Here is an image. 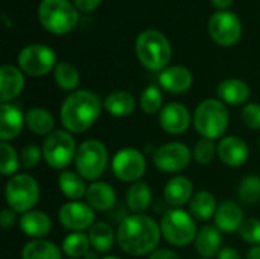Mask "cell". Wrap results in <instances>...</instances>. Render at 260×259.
<instances>
[{
    "instance_id": "1",
    "label": "cell",
    "mask_w": 260,
    "mask_h": 259,
    "mask_svg": "<svg viewBox=\"0 0 260 259\" xmlns=\"http://www.w3.org/2000/svg\"><path fill=\"white\" fill-rule=\"evenodd\" d=\"M161 229L157 221L143 214L128 215L117 229L119 247L133 256H143L157 250Z\"/></svg>"
},
{
    "instance_id": "2",
    "label": "cell",
    "mask_w": 260,
    "mask_h": 259,
    "mask_svg": "<svg viewBox=\"0 0 260 259\" xmlns=\"http://www.w3.org/2000/svg\"><path fill=\"white\" fill-rule=\"evenodd\" d=\"M101 110L102 102L96 93L90 90H76L70 93L61 105V124L69 133H84L96 124Z\"/></svg>"
},
{
    "instance_id": "3",
    "label": "cell",
    "mask_w": 260,
    "mask_h": 259,
    "mask_svg": "<svg viewBox=\"0 0 260 259\" xmlns=\"http://www.w3.org/2000/svg\"><path fill=\"white\" fill-rule=\"evenodd\" d=\"M230 114L221 99H204L195 110L193 125L204 139H219L229 128Z\"/></svg>"
},
{
    "instance_id": "4",
    "label": "cell",
    "mask_w": 260,
    "mask_h": 259,
    "mask_svg": "<svg viewBox=\"0 0 260 259\" xmlns=\"http://www.w3.org/2000/svg\"><path fill=\"white\" fill-rule=\"evenodd\" d=\"M136 52L140 63L151 70L163 69L172 56L169 40L157 29L140 32L136 41Z\"/></svg>"
},
{
    "instance_id": "5",
    "label": "cell",
    "mask_w": 260,
    "mask_h": 259,
    "mask_svg": "<svg viewBox=\"0 0 260 259\" xmlns=\"http://www.w3.org/2000/svg\"><path fill=\"white\" fill-rule=\"evenodd\" d=\"M160 229L165 240L177 247L189 246L198 235L193 217L183 209L166 211L161 217Z\"/></svg>"
},
{
    "instance_id": "6",
    "label": "cell",
    "mask_w": 260,
    "mask_h": 259,
    "mask_svg": "<svg viewBox=\"0 0 260 259\" xmlns=\"http://www.w3.org/2000/svg\"><path fill=\"white\" fill-rule=\"evenodd\" d=\"M38 17L53 34H67L78 23V9L69 0H41Z\"/></svg>"
},
{
    "instance_id": "7",
    "label": "cell",
    "mask_w": 260,
    "mask_h": 259,
    "mask_svg": "<svg viewBox=\"0 0 260 259\" xmlns=\"http://www.w3.org/2000/svg\"><path fill=\"white\" fill-rule=\"evenodd\" d=\"M108 165V153L105 145L98 139H88L78 147L75 166L76 172L84 180H96L99 179Z\"/></svg>"
},
{
    "instance_id": "8",
    "label": "cell",
    "mask_w": 260,
    "mask_h": 259,
    "mask_svg": "<svg viewBox=\"0 0 260 259\" xmlns=\"http://www.w3.org/2000/svg\"><path fill=\"white\" fill-rule=\"evenodd\" d=\"M5 195L8 206L14 212L26 214L40 200V185L29 174H15L6 183Z\"/></svg>"
},
{
    "instance_id": "9",
    "label": "cell",
    "mask_w": 260,
    "mask_h": 259,
    "mask_svg": "<svg viewBox=\"0 0 260 259\" xmlns=\"http://www.w3.org/2000/svg\"><path fill=\"white\" fill-rule=\"evenodd\" d=\"M76 142L72 133L64 130L52 131L43 143V157L44 162L53 169H64L76 157Z\"/></svg>"
},
{
    "instance_id": "10",
    "label": "cell",
    "mask_w": 260,
    "mask_h": 259,
    "mask_svg": "<svg viewBox=\"0 0 260 259\" xmlns=\"http://www.w3.org/2000/svg\"><path fill=\"white\" fill-rule=\"evenodd\" d=\"M55 52L44 44H29L21 49L18 55V66L21 72L30 76H43L55 66Z\"/></svg>"
},
{
    "instance_id": "11",
    "label": "cell",
    "mask_w": 260,
    "mask_h": 259,
    "mask_svg": "<svg viewBox=\"0 0 260 259\" xmlns=\"http://www.w3.org/2000/svg\"><path fill=\"white\" fill-rule=\"evenodd\" d=\"M114 176L126 183H136L146 171L145 156L136 148H123L117 151L111 160Z\"/></svg>"
},
{
    "instance_id": "12",
    "label": "cell",
    "mask_w": 260,
    "mask_h": 259,
    "mask_svg": "<svg viewBox=\"0 0 260 259\" xmlns=\"http://www.w3.org/2000/svg\"><path fill=\"white\" fill-rule=\"evenodd\" d=\"M209 31L212 38L221 46H233L242 34V23L235 12L218 11L210 17Z\"/></svg>"
},
{
    "instance_id": "13",
    "label": "cell",
    "mask_w": 260,
    "mask_h": 259,
    "mask_svg": "<svg viewBox=\"0 0 260 259\" xmlns=\"http://www.w3.org/2000/svg\"><path fill=\"white\" fill-rule=\"evenodd\" d=\"M192 153L181 142H169L161 145L154 153V165L163 172H180L190 163Z\"/></svg>"
},
{
    "instance_id": "14",
    "label": "cell",
    "mask_w": 260,
    "mask_h": 259,
    "mask_svg": "<svg viewBox=\"0 0 260 259\" xmlns=\"http://www.w3.org/2000/svg\"><path fill=\"white\" fill-rule=\"evenodd\" d=\"M58 220L66 229L72 232H82L94 224V209L81 202H70L61 206Z\"/></svg>"
},
{
    "instance_id": "15",
    "label": "cell",
    "mask_w": 260,
    "mask_h": 259,
    "mask_svg": "<svg viewBox=\"0 0 260 259\" xmlns=\"http://www.w3.org/2000/svg\"><path fill=\"white\" fill-rule=\"evenodd\" d=\"M158 122L166 133L181 134L190 125V113L186 105L180 102H171L160 110Z\"/></svg>"
},
{
    "instance_id": "16",
    "label": "cell",
    "mask_w": 260,
    "mask_h": 259,
    "mask_svg": "<svg viewBox=\"0 0 260 259\" xmlns=\"http://www.w3.org/2000/svg\"><path fill=\"white\" fill-rule=\"evenodd\" d=\"M218 156L222 163L232 168H238L247 163L250 150L244 139L238 136H225L218 145Z\"/></svg>"
},
{
    "instance_id": "17",
    "label": "cell",
    "mask_w": 260,
    "mask_h": 259,
    "mask_svg": "<svg viewBox=\"0 0 260 259\" xmlns=\"http://www.w3.org/2000/svg\"><path fill=\"white\" fill-rule=\"evenodd\" d=\"M26 118L20 111L18 107L12 104L0 105V139L2 142L14 140L23 130Z\"/></svg>"
},
{
    "instance_id": "18",
    "label": "cell",
    "mask_w": 260,
    "mask_h": 259,
    "mask_svg": "<svg viewBox=\"0 0 260 259\" xmlns=\"http://www.w3.org/2000/svg\"><path fill=\"white\" fill-rule=\"evenodd\" d=\"M193 76L187 67L172 66L160 72L158 82L160 85L171 93H183L190 89Z\"/></svg>"
},
{
    "instance_id": "19",
    "label": "cell",
    "mask_w": 260,
    "mask_h": 259,
    "mask_svg": "<svg viewBox=\"0 0 260 259\" xmlns=\"http://www.w3.org/2000/svg\"><path fill=\"white\" fill-rule=\"evenodd\" d=\"M24 87V76L21 69L5 64L0 69V99L2 104L14 99L21 93Z\"/></svg>"
},
{
    "instance_id": "20",
    "label": "cell",
    "mask_w": 260,
    "mask_h": 259,
    "mask_svg": "<svg viewBox=\"0 0 260 259\" xmlns=\"http://www.w3.org/2000/svg\"><path fill=\"white\" fill-rule=\"evenodd\" d=\"M244 223V211L236 202H224L218 206L215 214V226L221 232H236Z\"/></svg>"
},
{
    "instance_id": "21",
    "label": "cell",
    "mask_w": 260,
    "mask_h": 259,
    "mask_svg": "<svg viewBox=\"0 0 260 259\" xmlns=\"http://www.w3.org/2000/svg\"><path fill=\"white\" fill-rule=\"evenodd\" d=\"M87 205L98 212L111 211L116 205V191L105 182H94L87 188Z\"/></svg>"
},
{
    "instance_id": "22",
    "label": "cell",
    "mask_w": 260,
    "mask_h": 259,
    "mask_svg": "<svg viewBox=\"0 0 260 259\" xmlns=\"http://www.w3.org/2000/svg\"><path fill=\"white\" fill-rule=\"evenodd\" d=\"M18 224H20L21 232H24V235L35 238V240H43L52 229L50 217L37 209H32L23 214Z\"/></svg>"
},
{
    "instance_id": "23",
    "label": "cell",
    "mask_w": 260,
    "mask_h": 259,
    "mask_svg": "<svg viewBox=\"0 0 260 259\" xmlns=\"http://www.w3.org/2000/svg\"><path fill=\"white\" fill-rule=\"evenodd\" d=\"M165 200L169 206L178 208L184 203L190 202L193 197V185L192 182L184 176H175L172 177L166 186H165Z\"/></svg>"
},
{
    "instance_id": "24",
    "label": "cell",
    "mask_w": 260,
    "mask_h": 259,
    "mask_svg": "<svg viewBox=\"0 0 260 259\" xmlns=\"http://www.w3.org/2000/svg\"><path fill=\"white\" fill-rule=\"evenodd\" d=\"M221 244H222V235L216 226H204L195 238L197 252L206 259L218 256L221 250Z\"/></svg>"
},
{
    "instance_id": "25",
    "label": "cell",
    "mask_w": 260,
    "mask_h": 259,
    "mask_svg": "<svg viewBox=\"0 0 260 259\" xmlns=\"http://www.w3.org/2000/svg\"><path fill=\"white\" fill-rule=\"evenodd\" d=\"M216 93L222 102L232 104V105H241L248 101L250 87L247 85V82L241 79L230 78V79H224L222 82H219Z\"/></svg>"
},
{
    "instance_id": "26",
    "label": "cell",
    "mask_w": 260,
    "mask_h": 259,
    "mask_svg": "<svg viewBox=\"0 0 260 259\" xmlns=\"http://www.w3.org/2000/svg\"><path fill=\"white\" fill-rule=\"evenodd\" d=\"M104 108L116 118H125L134 111L136 99L131 93L125 90H116L105 98Z\"/></svg>"
},
{
    "instance_id": "27",
    "label": "cell",
    "mask_w": 260,
    "mask_h": 259,
    "mask_svg": "<svg viewBox=\"0 0 260 259\" xmlns=\"http://www.w3.org/2000/svg\"><path fill=\"white\" fill-rule=\"evenodd\" d=\"M88 240L91 247L99 253H107L113 249L114 241L117 240V234H114L113 227L108 223L98 221L90 227Z\"/></svg>"
},
{
    "instance_id": "28",
    "label": "cell",
    "mask_w": 260,
    "mask_h": 259,
    "mask_svg": "<svg viewBox=\"0 0 260 259\" xmlns=\"http://www.w3.org/2000/svg\"><path fill=\"white\" fill-rule=\"evenodd\" d=\"M152 202V191L143 182H136L126 192V206L133 214H143Z\"/></svg>"
},
{
    "instance_id": "29",
    "label": "cell",
    "mask_w": 260,
    "mask_h": 259,
    "mask_svg": "<svg viewBox=\"0 0 260 259\" xmlns=\"http://www.w3.org/2000/svg\"><path fill=\"white\" fill-rule=\"evenodd\" d=\"M189 208H190V214L197 220L206 221V220L215 217L216 209H218V203H216V198L212 192L200 191L190 198Z\"/></svg>"
},
{
    "instance_id": "30",
    "label": "cell",
    "mask_w": 260,
    "mask_h": 259,
    "mask_svg": "<svg viewBox=\"0 0 260 259\" xmlns=\"http://www.w3.org/2000/svg\"><path fill=\"white\" fill-rule=\"evenodd\" d=\"M24 118L29 130L38 136H49L53 131L55 121L53 116L46 108H40V107L29 108Z\"/></svg>"
},
{
    "instance_id": "31",
    "label": "cell",
    "mask_w": 260,
    "mask_h": 259,
    "mask_svg": "<svg viewBox=\"0 0 260 259\" xmlns=\"http://www.w3.org/2000/svg\"><path fill=\"white\" fill-rule=\"evenodd\" d=\"M58 185H59L61 192L72 202H78L79 198H82L87 194L85 182L78 172L62 171L58 176Z\"/></svg>"
},
{
    "instance_id": "32",
    "label": "cell",
    "mask_w": 260,
    "mask_h": 259,
    "mask_svg": "<svg viewBox=\"0 0 260 259\" xmlns=\"http://www.w3.org/2000/svg\"><path fill=\"white\" fill-rule=\"evenodd\" d=\"M21 259H61V250L52 241L34 240L23 247Z\"/></svg>"
},
{
    "instance_id": "33",
    "label": "cell",
    "mask_w": 260,
    "mask_h": 259,
    "mask_svg": "<svg viewBox=\"0 0 260 259\" xmlns=\"http://www.w3.org/2000/svg\"><path fill=\"white\" fill-rule=\"evenodd\" d=\"M90 240L88 235L82 234V232H75L70 234L64 238L62 241V252L70 259H78L85 256L88 253L90 249Z\"/></svg>"
},
{
    "instance_id": "34",
    "label": "cell",
    "mask_w": 260,
    "mask_h": 259,
    "mask_svg": "<svg viewBox=\"0 0 260 259\" xmlns=\"http://www.w3.org/2000/svg\"><path fill=\"white\" fill-rule=\"evenodd\" d=\"M55 81L62 90H75L79 84V73L70 63H58L55 66Z\"/></svg>"
},
{
    "instance_id": "35",
    "label": "cell",
    "mask_w": 260,
    "mask_h": 259,
    "mask_svg": "<svg viewBox=\"0 0 260 259\" xmlns=\"http://www.w3.org/2000/svg\"><path fill=\"white\" fill-rule=\"evenodd\" d=\"M20 165H21V162H20V156L17 154V151L8 142H2L0 143V171H2V176H15Z\"/></svg>"
},
{
    "instance_id": "36",
    "label": "cell",
    "mask_w": 260,
    "mask_h": 259,
    "mask_svg": "<svg viewBox=\"0 0 260 259\" xmlns=\"http://www.w3.org/2000/svg\"><path fill=\"white\" fill-rule=\"evenodd\" d=\"M238 195L245 205H256L260 202V177L248 176L242 179L238 188Z\"/></svg>"
},
{
    "instance_id": "37",
    "label": "cell",
    "mask_w": 260,
    "mask_h": 259,
    "mask_svg": "<svg viewBox=\"0 0 260 259\" xmlns=\"http://www.w3.org/2000/svg\"><path fill=\"white\" fill-rule=\"evenodd\" d=\"M163 104L161 92L157 85H148L140 96V107L146 114H155L160 113Z\"/></svg>"
},
{
    "instance_id": "38",
    "label": "cell",
    "mask_w": 260,
    "mask_h": 259,
    "mask_svg": "<svg viewBox=\"0 0 260 259\" xmlns=\"http://www.w3.org/2000/svg\"><path fill=\"white\" fill-rule=\"evenodd\" d=\"M218 154V147H215V143L210 140V139H200L197 143H195V148H193V159L197 163L200 165H209L215 160Z\"/></svg>"
},
{
    "instance_id": "39",
    "label": "cell",
    "mask_w": 260,
    "mask_h": 259,
    "mask_svg": "<svg viewBox=\"0 0 260 259\" xmlns=\"http://www.w3.org/2000/svg\"><path fill=\"white\" fill-rule=\"evenodd\" d=\"M239 237L247 241L248 244L260 246V220L259 218H248L244 220L242 226L239 227Z\"/></svg>"
},
{
    "instance_id": "40",
    "label": "cell",
    "mask_w": 260,
    "mask_h": 259,
    "mask_svg": "<svg viewBox=\"0 0 260 259\" xmlns=\"http://www.w3.org/2000/svg\"><path fill=\"white\" fill-rule=\"evenodd\" d=\"M41 159H44V157H43V148H40V147H37V145H34V143L24 147V148L21 150V153H20V162H21V165H23L24 168H27V169L35 168V166L41 162Z\"/></svg>"
},
{
    "instance_id": "41",
    "label": "cell",
    "mask_w": 260,
    "mask_h": 259,
    "mask_svg": "<svg viewBox=\"0 0 260 259\" xmlns=\"http://www.w3.org/2000/svg\"><path fill=\"white\" fill-rule=\"evenodd\" d=\"M241 118L244 124L251 130H260V104L251 102L242 108Z\"/></svg>"
},
{
    "instance_id": "42",
    "label": "cell",
    "mask_w": 260,
    "mask_h": 259,
    "mask_svg": "<svg viewBox=\"0 0 260 259\" xmlns=\"http://www.w3.org/2000/svg\"><path fill=\"white\" fill-rule=\"evenodd\" d=\"M15 212L11 208H5L0 214V224L3 229H9L15 224Z\"/></svg>"
},
{
    "instance_id": "43",
    "label": "cell",
    "mask_w": 260,
    "mask_h": 259,
    "mask_svg": "<svg viewBox=\"0 0 260 259\" xmlns=\"http://www.w3.org/2000/svg\"><path fill=\"white\" fill-rule=\"evenodd\" d=\"M101 0H75V6L82 12H91L99 6Z\"/></svg>"
},
{
    "instance_id": "44",
    "label": "cell",
    "mask_w": 260,
    "mask_h": 259,
    "mask_svg": "<svg viewBox=\"0 0 260 259\" xmlns=\"http://www.w3.org/2000/svg\"><path fill=\"white\" fill-rule=\"evenodd\" d=\"M148 259H181L175 252L169 250V249H157L154 250Z\"/></svg>"
},
{
    "instance_id": "45",
    "label": "cell",
    "mask_w": 260,
    "mask_h": 259,
    "mask_svg": "<svg viewBox=\"0 0 260 259\" xmlns=\"http://www.w3.org/2000/svg\"><path fill=\"white\" fill-rule=\"evenodd\" d=\"M216 259H242V256H241V253L238 250H235L232 247H224V249L219 250Z\"/></svg>"
},
{
    "instance_id": "46",
    "label": "cell",
    "mask_w": 260,
    "mask_h": 259,
    "mask_svg": "<svg viewBox=\"0 0 260 259\" xmlns=\"http://www.w3.org/2000/svg\"><path fill=\"white\" fill-rule=\"evenodd\" d=\"M247 259H260V246H254V247L248 252Z\"/></svg>"
},
{
    "instance_id": "47",
    "label": "cell",
    "mask_w": 260,
    "mask_h": 259,
    "mask_svg": "<svg viewBox=\"0 0 260 259\" xmlns=\"http://www.w3.org/2000/svg\"><path fill=\"white\" fill-rule=\"evenodd\" d=\"M212 2H213V5L218 6V8H229V6L233 3V0H212Z\"/></svg>"
},
{
    "instance_id": "48",
    "label": "cell",
    "mask_w": 260,
    "mask_h": 259,
    "mask_svg": "<svg viewBox=\"0 0 260 259\" xmlns=\"http://www.w3.org/2000/svg\"><path fill=\"white\" fill-rule=\"evenodd\" d=\"M85 259H98V258H96V253H94V252H88V253L85 255Z\"/></svg>"
},
{
    "instance_id": "49",
    "label": "cell",
    "mask_w": 260,
    "mask_h": 259,
    "mask_svg": "<svg viewBox=\"0 0 260 259\" xmlns=\"http://www.w3.org/2000/svg\"><path fill=\"white\" fill-rule=\"evenodd\" d=\"M102 259H119V258H116V256H107V258H102Z\"/></svg>"
},
{
    "instance_id": "50",
    "label": "cell",
    "mask_w": 260,
    "mask_h": 259,
    "mask_svg": "<svg viewBox=\"0 0 260 259\" xmlns=\"http://www.w3.org/2000/svg\"><path fill=\"white\" fill-rule=\"evenodd\" d=\"M259 145H260V140H259Z\"/></svg>"
},
{
    "instance_id": "51",
    "label": "cell",
    "mask_w": 260,
    "mask_h": 259,
    "mask_svg": "<svg viewBox=\"0 0 260 259\" xmlns=\"http://www.w3.org/2000/svg\"><path fill=\"white\" fill-rule=\"evenodd\" d=\"M201 259H206V258H201Z\"/></svg>"
}]
</instances>
